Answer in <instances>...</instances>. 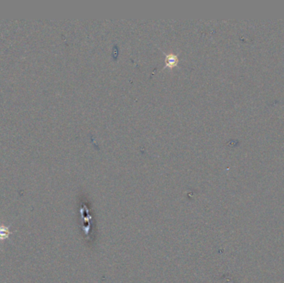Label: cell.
Returning a JSON list of instances; mask_svg holds the SVG:
<instances>
[{
  "label": "cell",
  "mask_w": 284,
  "mask_h": 283,
  "mask_svg": "<svg viewBox=\"0 0 284 283\" xmlns=\"http://www.w3.org/2000/svg\"><path fill=\"white\" fill-rule=\"evenodd\" d=\"M12 224L5 226V225H0V241L6 240L9 238V236L13 234L14 232H12L9 230V228L11 227Z\"/></svg>",
  "instance_id": "cell-1"
},
{
  "label": "cell",
  "mask_w": 284,
  "mask_h": 283,
  "mask_svg": "<svg viewBox=\"0 0 284 283\" xmlns=\"http://www.w3.org/2000/svg\"><path fill=\"white\" fill-rule=\"evenodd\" d=\"M166 66H169L170 68H173V66L177 64L178 62V57L176 55H173V54H169L167 55V57H166Z\"/></svg>",
  "instance_id": "cell-2"
}]
</instances>
